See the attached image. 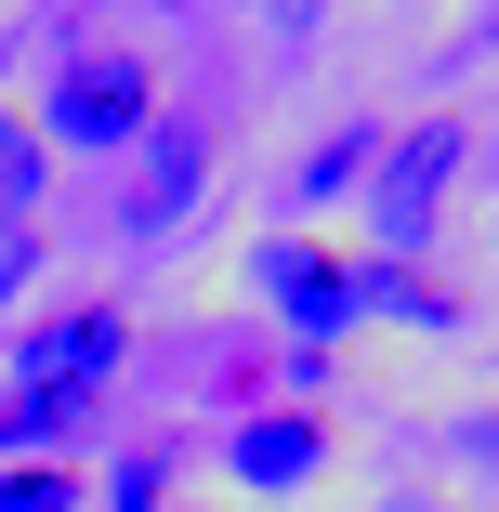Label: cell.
<instances>
[{
  "instance_id": "cell-5",
  "label": "cell",
  "mask_w": 499,
  "mask_h": 512,
  "mask_svg": "<svg viewBox=\"0 0 499 512\" xmlns=\"http://www.w3.org/2000/svg\"><path fill=\"white\" fill-rule=\"evenodd\" d=\"M316 460H329V434H316V421H289V407L237 434V486H303Z\"/></svg>"
},
{
  "instance_id": "cell-7",
  "label": "cell",
  "mask_w": 499,
  "mask_h": 512,
  "mask_svg": "<svg viewBox=\"0 0 499 512\" xmlns=\"http://www.w3.org/2000/svg\"><path fill=\"white\" fill-rule=\"evenodd\" d=\"M184 197H197V145L171 132L158 171H145V197H132V237H171V224H184Z\"/></svg>"
},
{
  "instance_id": "cell-1",
  "label": "cell",
  "mask_w": 499,
  "mask_h": 512,
  "mask_svg": "<svg viewBox=\"0 0 499 512\" xmlns=\"http://www.w3.org/2000/svg\"><path fill=\"white\" fill-rule=\"evenodd\" d=\"M145 119H158V79H145L132 53H79V66L53 79V106H40V145L106 158V145H145Z\"/></svg>"
},
{
  "instance_id": "cell-3",
  "label": "cell",
  "mask_w": 499,
  "mask_h": 512,
  "mask_svg": "<svg viewBox=\"0 0 499 512\" xmlns=\"http://www.w3.org/2000/svg\"><path fill=\"white\" fill-rule=\"evenodd\" d=\"M447 171H460V132H447V119H421L408 145L381 158V184H368V224H381V263H408V250L434 237V197H447Z\"/></svg>"
},
{
  "instance_id": "cell-6",
  "label": "cell",
  "mask_w": 499,
  "mask_h": 512,
  "mask_svg": "<svg viewBox=\"0 0 499 512\" xmlns=\"http://www.w3.org/2000/svg\"><path fill=\"white\" fill-rule=\"evenodd\" d=\"M92 421V394H53V381H14V394H0V460H14V447H66Z\"/></svg>"
},
{
  "instance_id": "cell-8",
  "label": "cell",
  "mask_w": 499,
  "mask_h": 512,
  "mask_svg": "<svg viewBox=\"0 0 499 512\" xmlns=\"http://www.w3.org/2000/svg\"><path fill=\"white\" fill-rule=\"evenodd\" d=\"M368 302H381V316H408V329H460V302H447L421 263H368Z\"/></svg>"
},
{
  "instance_id": "cell-10",
  "label": "cell",
  "mask_w": 499,
  "mask_h": 512,
  "mask_svg": "<svg viewBox=\"0 0 499 512\" xmlns=\"http://www.w3.org/2000/svg\"><path fill=\"white\" fill-rule=\"evenodd\" d=\"M0 512H79V473L66 460H0Z\"/></svg>"
},
{
  "instance_id": "cell-12",
  "label": "cell",
  "mask_w": 499,
  "mask_h": 512,
  "mask_svg": "<svg viewBox=\"0 0 499 512\" xmlns=\"http://www.w3.org/2000/svg\"><path fill=\"white\" fill-rule=\"evenodd\" d=\"M27 276H40V224H0V302H14Z\"/></svg>"
},
{
  "instance_id": "cell-2",
  "label": "cell",
  "mask_w": 499,
  "mask_h": 512,
  "mask_svg": "<svg viewBox=\"0 0 499 512\" xmlns=\"http://www.w3.org/2000/svg\"><path fill=\"white\" fill-rule=\"evenodd\" d=\"M250 289L276 302L303 342H329V329H355L368 316V263H329L316 237H263V263H250Z\"/></svg>"
},
{
  "instance_id": "cell-11",
  "label": "cell",
  "mask_w": 499,
  "mask_h": 512,
  "mask_svg": "<svg viewBox=\"0 0 499 512\" xmlns=\"http://www.w3.org/2000/svg\"><path fill=\"white\" fill-rule=\"evenodd\" d=\"M381 132H342V145H316V171H303V197H329V184H355V158H368Z\"/></svg>"
},
{
  "instance_id": "cell-13",
  "label": "cell",
  "mask_w": 499,
  "mask_h": 512,
  "mask_svg": "<svg viewBox=\"0 0 499 512\" xmlns=\"http://www.w3.org/2000/svg\"><path fill=\"white\" fill-rule=\"evenodd\" d=\"M460 460H473V473H499V421H460Z\"/></svg>"
},
{
  "instance_id": "cell-4",
  "label": "cell",
  "mask_w": 499,
  "mask_h": 512,
  "mask_svg": "<svg viewBox=\"0 0 499 512\" xmlns=\"http://www.w3.org/2000/svg\"><path fill=\"white\" fill-rule=\"evenodd\" d=\"M119 342H132L119 316H53V329H27V355H14V368H27V381H53V394H92V381L119 368Z\"/></svg>"
},
{
  "instance_id": "cell-9",
  "label": "cell",
  "mask_w": 499,
  "mask_h": 512,
  "mask_svg": "<svg viewBox=\"0 0 499 512\" xmlns=\"http://www.w3.org/2000/svg\"><path fill=\"white\" fill-rule=\"evenodd\" d=\"M40 171H53V145H40L27 119H0V224H27V211H40Z\"/></svg>"
}]
</instances>
